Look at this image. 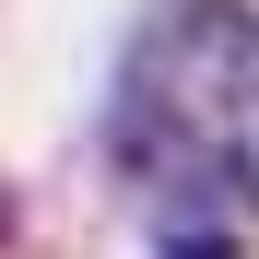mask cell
Segmentation results:
<instances>
[{
    "label": "cell",
    "instance_id": "obj_2",
    "mask_svg": "<svg viewBox=\"0 0 259 259\" xmlns=\"http://www.w3.org/2000/svg\"><path fill=\"white\" fill-rule=\"evenodd\" d=\"M165 259H247L224 224H177V236H165Z\"/></svg>",
    "mask_w": 259,
    "mask_h": 259
},
{
    "label": "cell",
    "instance_id": "obj_3",
    "mask_svg": "<svg viewBox=\"0 0 259 259\" xmlns=\"http://www.w3.org/2000/svg\"><path fill=\"white\" fill-rule=\"evenodd\" d=\"M0 212H12V200H0Z\"/></svg>",
    "mask_w": 259,
    "mask_h": 259
},
{
    "label": "cell",
    "instance_id": "obj_1",
    "mask_svg": "<svg viewBox=\"0 0 259 259\" xmlns=\"http://www.w3.org/2000/svg\"><path fill=\"white\" fill-rule=\"evenodd\" d=\"M118 153L142 177H189L259 212V12L165 0L118 71Z\"/></svg>",
    "mask_w": 259,
    "mask_h": 259
}]
</instances>
